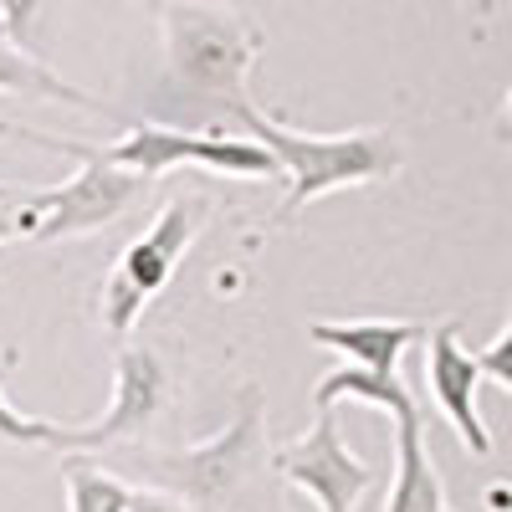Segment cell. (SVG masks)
<instances>
[{"mask_svg":"<svg viewBox=\"0 0 512 512\" xmlns=\"http://www.w3.org/2000/svg\"><path fill=\"white\" fill-rule=\"evenodd\" d=\"M231 118L246 128L251 139H262L277 154L282 175H287V195L277 205V216H267L262 226H256V236L282 231L292 216H303L308 205H318L333 190L395 180L400 164H405L400 139H390L384 128H354V134H297V128H287L277 113H262L251 98L236 103Z\"/></svg>","mask_w":512,"mask_h":512,"instance_id":"1","label":"cell"},{"mask_svg":"<svg viewBox=\"0 0 512 512\" xmlns=\"http://www.w3.org/2000/svg\"><path fill=\"white\" fill-rule=\"evenodd\" d=\"M159 41H164L169 82L185 98H200L226 113H236V103H246L251 67L267 52L262 26L231 6H210V0H164Z\"/></svg>","mask_w":512,"mask_h":512,"instance_id":"2","label":"cell"},{"mask_svg":"<svg viewBox=\"0 0 512 512\" xmlns=\"http://www.w3.org/2000/svg\"><path fill=\"white\" fill-rule=\"evenodd\" d=\"M128 472L185 497L200 512H226L256 477L267 472V400L256 384H241L236 415L216 436L180 451H113Z\"/></svg>","mask_w":512,"mask_h":512,"instance_id":"3","label":"cell"},{"mask_svg":"<svg viewBox=\"0 0 512 512\" xmlns=\"http://www.w3.org/2000/svg\"><path fill=\"white\" fill-rule=\"evenodd\" d=\"M6 139H26L41 149H57L67 159H77V175L67 185H52L21 205V236L36 246H52V241H77V236H93L113 221H123L128 210L139 205V195L149 190V180L139 169H123L113 159L98 154V144H72V139H52V134H36V128H16V123H0Z\"/></svg>","mask_w":512,"mask_h":512,"instance_id":"4","label":"cell"},{"mask_svg":"<svg viewBox=\"0 0 512 512\" xmlns=\"http://www.w3.org/2000/svg\"><path fill=\"white\" fill-rule=\"evenodd\" d=\"M272 472L318 512H354L359 497L374 487V466L349 451L338 431V410H313V431L272 451Z\"/></svg>","mask_w":512,"mask_h":512,"instance_id":"5","label":"cell"},{"mask_svg":"<svg viewBox=\"0 0 512 512\" xmlns=\"http://www.w3.org/2000/svg\"><path fill=\"white\" fill-rule=\"evenodd\" d=\"M169 395V369L154 349L144 344H123L113 359V400L93 425H67V446L72 456L82 451H118V446H134L154 431V420L164 410Z\"/></svg>","mask_w":512,"mask_h":512,"instance_id":"6","label":"cell"},{"mask_svg":"<svg viewBox=\"0 0 512 512\" xmlns=\"http://www.w3.org/2000/svg\"><path fill=\"white\" fill-rule=\"evenodd\" d=\"M482 359L461 344L456 323H436L425 333V390H431L441 420L461 436V446L472 456H492V431L477 410V395H482Z\"/></svg>","mask_w":512,"mask_h":512,"instance_id":"7","label":"cell"},{"mask_svg":"<svg viewBox=\"0 0 512 512\" xmlns=\"http://www.w3.org/2000/svg\"><path fill=\"white\" fill-rule=\"evenodd\" d=\"M205 221H210V200L205 195H175V200H164L159 216L149 221V231L123 246L113 277L128 282L134 292H144L149 303H154V292L175 277V267L185 262V251L195 246V236H200Z\"/></svg>","mask_w":512,"mask_h":512,"instance_id":"8","label":"cell"},{"mask_svg":"<svg viewBox=\"0 0 512 512\" xmlns=\"http://www.w3.org/2000/svg\"><path fill=\"white\" fill-rule=\"evenodd\" d=\"M425 333V323H410V318H349V323H328V318H313L308 323V338L333 354H344L349 364H364V369H384L395 374L400 369V354Z\"/></svg>","mask_w":512,"mask_h":512,"instance_id":"9","label":"cell"},{"mask_svg":"<svg viewBox=\"0 0 512 512\" xmlns=\"http://www.w3.org/2000/svg\"><path fill=\"white\" fill-rule=\"evenodd\" d=\"M384 512H456L446 502L431 446H425V415L420 410L395 420V482H390V497H384Z\"/></svg>","mask_w":512,"mask_h":512,"instance_id":"10","label":"cell"},{"mask_svg":"<svg viewBox=\"0 0 512 512\" xmlns=\"http://www.w3.org/2000/svg\"><path fill=\"white\" fill-rule=\"evenodd\" d=\"M338 405H374V410H384L390 420L420 410L415 395H410V384L400 379V369L384 374V369H364V364H349V359L338 364V369H328L313 384V410H338Z\"/></svg>","mask_w":512,"mask_h":512,"instance_id":"11","label":"cell"},{"mask_svg":"<svg viewBox=\"0 0 512 512\" xmlns=\"http://www.w3.org/2000/svg\"><path fill=\"white\" fill-rule=\"evenodd\" d=\"M195 149H200V134H185V128H169V123L128 118V134L118 144H103L98 154L123 164V169H139L144 180H159V175H169V169H180V164L195 169Z\"/></svg>","mask_w":512,"mask_h":512,"instance_id":"12","label":"cell"},{"mask_svg":"<svg viewBox=\"0 0 512 512\" xmlns=\"http://www.w3.org/2000/svg\"><path fill=\"white\" fill-rule=\"evenodd\" d=\"M0 93H16V98H47V103H72V108H88V113H108L118 123H128V113H118L113 103L93 98L72 88V82H62L52 67H41L26 47H16V41L0 36Z\"/></svg>","mask_w":512,"mask_h":512,"instance_id":"13","label":"cell"},{"mask_svg":"<svg viewBox=\"0 0 512 512\" xmlns=\"http://www.w3.org/2000/svg\"><path fill=\"white\" fill-rule=\"evenodd\" d=\"M134 487L93 461H67V512H128Z\"/></svg>","mask_w":512,"mask_h":512,"instance_id":"14","label":"cell"},{"mask_svg":"<svg viewBox=\"0 0 512 512\" xmlns=\"http://www.w3.org/2000/svg\"><path fill=\"white\" fill-rule=\"evenodd\" d=\"M0 441H6V446L62 451V446H67V425H57V420H47V415H26L21 405H11L6 390H0Z\"/></svg>","mask_w":512,"mask_h":512,"instance_id":"15","label":"cell"},{"mask_svg":"<svg viewBox=\"0 0 512 512\" xmlns=\"http://www.w3.org/2000/svg\"><path fill=\"white\" fill-rule=\"evenodd\" d=\"M144 308H149V297L134 292L128 282H118V277L108 272V282H103V292H98V318H103L108 338H128V333H134V323L144 318Z\"/></svg>","mask_w":512,"mask_h":512,"instance_id":"16","label":"cell"},{"mask_svg":"<svg viewBox=\"0 0 512 512\" xmlns=\"http://www.w3.org/2000/svg\"><path fill=\"white\" fill-rule=\"evenodd\" d=\"M36 16H41V0H0V36L16 41V47H31Z\"/></svg>","mask_w":512,"mask_h":512,"instance_id":"17","label":"cell"},{"mask_svg":"<svg viewBox=\"0 0 512 512\" xmlns=\"http://www.w3.org/2000/svg\"><path fill=\"white\" fill-rule=\"evenodd\" d=\"M477 359H482V374H487L492 384H502V390L512 395V313H507V328L492 338V344L477 349Z\"/></svg>","mask_w":512,"mask_h":512,"instance_id":"18","label":"cell"},{"mask_svg":"<svg viewBox=\"0 0 512 512\" xmlns=\"http://www.w3.org/2000/svg\"><path fill=\"white\" fill-rule=\"evenodd\" d=\"M128 512H190V502L159 487V492H134V502H128Z\"/></svg>","mask_w":512,"mask_h":512,"instance_id":"19","label":"cell"},{"mask_svg":"<svg viewBox=\"0 0 512 512\" xmlns=\"http://www.w3.org/2000/svg\"><path fill=\"white\" fill-rule=\"evenodd\" d=\"M492 134H497V144H507L512 149V93L502 98V108H497V128H492Z\"/></svg>","mask_w":512,"mask_h":512,"instance_id":"20","label":"cell"},{"mask_svg":"<svg viewBox=\"0 0 512 512\" xmlns=\"http://www.w3.org/2000/svg\"><path fill=\"white\" fill-rule=\"evenodd\" d=\"M11 236H21V210H11L6 200H0V246H6Z\"/></svg>","mask_w":512,"mask_h":512,"instance_id":"21","label":"cell"},{"mask_svg":"<svg viewBox=\"0 0 512 512\" xmlns=\"http://www.w3.org/2000/svg\"><path fill=\"white\" fill-rule=\"evenodd\" d=\"M16 195V185H0V200H11Z\"/></svg>","mask_w":512,"mask_h":512,"instance_id":"22","label":"cell"}]
</instances>
